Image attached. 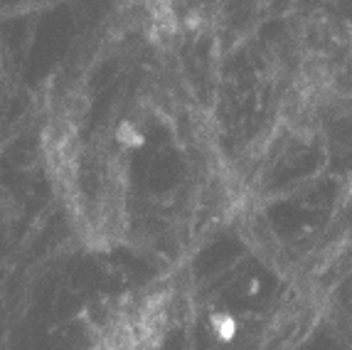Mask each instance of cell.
Returning <instances> with one entry per match:
<instances>
[{
	"label": "cell",
	"instance_id": "1",
	"mask_svg": "<svg viewBox=\"0 0 352 350\" xmlns=\"http://www.w3.org/2000/svg\"><path fill=\"white\" fill-rule=\"evenodd\" d=\"M163 306L155 301L133 306L99 338L94 350H155L163 336Z\"/></svg>",
	"mask_w": 352,
	"mask_h": 350
}]
</instances>
